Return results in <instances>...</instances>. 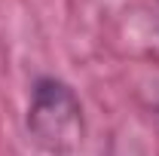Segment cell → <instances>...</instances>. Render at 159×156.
I'll return each mask as SVG.
<instances>
[{
	"mask_svg": "<svg viewBox=\"0 0 159 156\" xmlns=\"http://www.w3.org/2000/svg\"><path fill=\"white\" fill-rule=\"evenodd\" d=\"M28 135L49 156H70L83 144V104L77 92L55 77H40L28 101Z\"/></svg>",
	"mask_w": 159,
	"mask_h": 156,
	"instance_id": "obj_1",
	"label": "cell"
}]
</instances>
